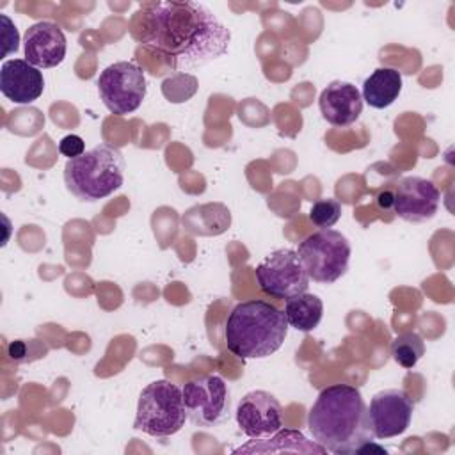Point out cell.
Wrapping results in <instances>:
<instances>
[{
    "label": "cell",
    "instance_id": "cell-17",
    "mask_svg": "<svg viewBox=\"0 0 455 455\" xmlns=\"http://www.w3.org/2000/svg\"><path fill=\"white\" fill-rule=\"evenodd\" d=\"M183 228L192 235L212 236L224 233L231 224L229 210L220 203H208L187 210L181 217Z\"/></svg>",
    "mask_w": 455,
    "mask_h": 455
},
{
    "label": "cell",
    "instance_id": "cell-13",
    "mask_svg": "<svg viewBox=\"0 0 455 455\" xmlns=\"http://www.w3.org/2000/svg\"><path fill=\"white\" fill-rule=\"evenodd\" d=\"M66 36L62 28L53 21H37L25 32V60L37 69H50L59 66L66 57Z\"/></svg>",
    "mask_w": 455,
    "mask_h": 455
},
{
    "label": "cell",
    "instance_id": "cell-3",
    "mask_svg": "<svg viewBox=\"0 0 455 455\" xmlns=\"http://www.w3.org/2000/svg\"><path fill=\"white\" fill-rule=\"evenodd\" d=\"M288 327L284 311L274 304L261 299L243 300L228 315L226 347L240 359H263L283 347Z\"/></svg>",
    "mask_w": 455,
    "mask_h": 455
},
{
    "label": "cell",
    "instance_id": "cell-15",
    "mask_svg": "<svg viewBox=\"0 0 455 455\" xmlns=\"http://www.w3.org/2000/svg\"><path fill=\"white\" fill-rule=\"evenodd\" d=\"M0 91L18 105H28L44 91L43 73L25 59H9L0 68Z\"/></svg>",
    "mask_w": 455,
    "mask_h": 455
},
{
    "label": "cell",
    "instance_id": "cell-2",
    "mask_svg": "<svg viewBox=\"0 0 455 455\" xmlns=\"http://www.w3.org/2000/svg\"><path fill=\"white\" fill-rule=\"evenodd\" d=\"M313 439L331 453L347 455L373 441L368 407L352 384H331L320 391L307 414Z\"/></svg>",
    "mask_w": 455,
    "mask_h": 455
},
{
    "label": "cell",
    "instance_id": "cell-19",
    "mask_svg": "<svg viewBox=\"0 0 455 455\" xmlns=\"http://www.w3.org/2000/svg\"><path fill=\"white\" fill-rule=\"evenodd\" d=\"M425 354V343L416 332H402L391 341V355L395 363L405 370H411Z\"/></svg>",
    "mask_w": 455,
    "mask_h": 455
},
{
    "label": "cell",
    "instance_id": "cell-16",
    "mask_svg": "<svg viewBox=\"0 0 455 455\" xmlns=\"http://www.w3.org/2000/svg\"><path fill=\"white\" fill-rule=\"evenodd\" d=\"M402 73L396 68H377L363 84V101L371 108H387L402 92Z\"/></svg>",
    "mask_w": 455,
    "mask_h": 455
},
{
    "label": "cell",
    "instance_id": "cell-1",
    "mask_svg": "<svg viewBox=\"0 0 455 455\" xmlns=\"http://www.w3.org/2000/svg\"><path fill=\"white\" fill-rule=\"evenodd\" d=\"M133 37L169 59L172 69H196L222 57L231 41L229 28L199 2H149L133 20Z\"/></svg>",
    "mask_w": 455,
    "mask_h": 455
},
{
    "label": "cell",
    "instance_id": "cell-20",
    "mask_svg": "<svg viewBox=\"0 0 455 455\" xmlns=\"http://www.w3.org/2000/svg\"><path fill=\"white\" fill-rule=\"evenodd\" d=\"M339 217H341V204L334 197L318 199L316 203H313L309 210V220L313 222V226L320 229L332 228L339 220Z\"/></svg>",
    "mask_w": 455,
    "mask_h": 455
},
{
    "label": "cell",
    "instance_id": "cell-24",
    "mask_svg": "<svg viewBox=\"0 0 455 455\" xmlns=\"http://www.w3.org/2000/svg\"><path fill=\"white\" fill-rule=\"evenodd\" d=\"M377 204L384 210H389L393 208V192L391 190H386V192H380L377 196Z\"/></svg>",
    "mask_w": 455,
    "mask_h": 455
},
{
    "label": "cell",
    "instance_id": "cell-11",
    "mask_svg": "<svg viewBox=\"0 0 455 455\" xmlns=\"http://www.w3.org/2000/svg\"><path fill=\"white\" fill-rule=\"evenodd\" d=\"M240 430L249 439H267L283 428V409L279 400L263 389L245 393L235 412Z\"/></svg>",
    "mask_w": 455,
    "mask_h": 455
},
{
    "label": "cell",
    "instance_id": "cell-8",
    "mask_svg": "<svg viewBox=\"0 0 455 455\" xmlns=\"http://www.w3.org/2000/svg\"><path fill=\"white\" fill-rule=\"evenodd\" d=\"M259 290L274 299H290L307 291L309 275L293 249H277L256 267Z\"/></svg>",
    "mask_w": 455,
    "mask_h": 455
},
{
    "label": "cell",
    "instance_id": "cell-9",
    "mask_svg": "<svg viewBox=\"0 0 455 455\" xmlns=\"http://www.w3.org/2000/svg\"><path fill=\"white\" fill-rule=\"evenodd\" d=\"M187 418L196 427H217L229 412V391L220 375H201L183 386Z\"/></svg>",
    "mask_w": 455,
    "mask_h": 455
},
{
    "label": "cell",
    "instance_id": "cell-14",
    "mask_svg": "<svg viewBox=\"0 0 455 455\" xmlns=\"http://www.w3.org/2000/svg\"><path fill=\"white\" fill-rule=\"evenodd\" d=\"M318 107L322 117L329 124L336 128H347L354 124L363 114V96L354 84L334 80L320 92Z\"/></svg>",
    "mask_w": 455,
    "mask_h": 455
},
{
    "label": "cell",
    "instance_id": "cell-7",
    "mask_svg": "<svg viewBox=\"0 0 455 455\" xmlns=\"http://www.w3.org/2000/svg\"><path fill=\"white\" fill-rule=\"evenodd\" d=\"M98 92L108 112L126 116L135 112L146 98L144 71L130 60L107 66L98 78Z\"/></svg>",
    "mask_w": 455,
    "mask_h": 455
},
{
    "label": "cell",
    "instance_id": "cell-18",
    "mask_svg": "<svg viewBox=\"0 0 455 455\" xmlns=\"http://www.w3.org/2000/svg\"><path fill=\"white\" fill-rule=\"evenodd\" d=\"M284 316L290 327L302 332H309L318 327L323 316V302L318 295L307 291L293 295L286 299Z\"/></svg>",
    "mask_w": 455,
    "mask_h": 455
},
{
    "label": "cell",
    "instance_id": "cell-4",
    "mask_svg": "<svg viewBox=\"0 0 455 455\" xmlns=\"http://www.w3.org/2000/svg\"><path fill=\"white\" fill-rule=\"evenodd\" d=\"M124 167V156L117 148L98 144L66 162L64 183L76 199L96 203L123 187Z\"/></svg>",
    "mask_w": 455,
    "mask_h": 455
},
{
    "label": "cell",
    "instance_id": "cell-5",
    "mask_svg": "<svg viewBox=\"0 0 455 455\" xmlns=\"http://www.w3.org/2000/svg\"><path fill=\"white\" fill-rule=\"evenodd\" d=\"M185 419L187 411L180 386L160 379L140 391L133 428L151 437H169L183 428Z\"/></svg>",
    "mask_w": 455,
    "mask_h": 455
},
{
    "label": "cell",
    "instance_id": "cell-21",
    "mask_svg": "<svg viewBox=\"0 0 455 455\" xmlns=\"http://www.w3.org/2000/svg\"><path fill=\"white\" fill-rule=\"evenodd\" d=\"M0 23H2V57H7L11 53L18 52L20 46V34L16 25L12 23V20L7 14H0Z\"/></svg>",
    "mask_w": 455,
    "mask_h": 455
},
{
    "label": "cell",
    "instance_id": "cell-10",
    "mask_svg": "<svg viewBox=\"0 0 455 455\" xmlns=\"http://www.w3.org/2000/svg\"><path fill=\"white\" fill-rule=\"evenodd\" d=\"M414 402L403 389H382L371 396L368 421L373 439H389L403 434L412 419Z\"/></svg>",
    "mask_w": 455,
    "mask_h": 455
},
{
    "label": "cell",
    "instance_id": "cell-22",
    "mask_svg": "<svg viewBox=\"0 0 455 455\" xmlns=\"http://www.w3.org/2000/svg\"><path fill=\"white\" fill-rule=\"evenodd\" d=\"M59 151H60V155L68 156V160L69 158H76V156L85 153V142H84V139L80 135L71 133V135H66V137L60 139Z\"/></svg>",
    "mask_w": 455,
    "mask_h": 455
},
{
    "label": "cell",
    "instance_id": "cell-12",
    "mask_svg": "<svg viewBox=\"0 0 455 455\" xmlns=\"http://www.w3.org/2000/svg\"><path fill=\"white\" fill-rule=\"evenodd\" d=\"M439 203V188L421 176H405L393 188V212L407 222L430 220L437 213Z\"/></svg>",
    "mask_w": 455,
    "mask_h": 455
},
{
    "label": "cell",
    "instance_id": "cell-23",
    "mask_svg": "<svg viewBox=\"0 0 455 455\" xmlns=\"http://www.w3.org/2000/svg\"><path fill=\"white\" fill-rule=\"evenodd\" d=\"M27 354V345H25V341L23 339H16V341H12L11 345H9V355H11V359H16V361H23L25 355Z\"/></svg>",
    "mask_w": 455,
    "mask_h": 455
},
{
    "label": "cell",
    "instance_id": "cell-6",
    "mask_svg": "<svg viewBox=\"0 0 455 455\" xmlns=\"http://www.w3.org/2000/svg\"><path fill=\"white\" fill-rule=\"evenodd\" d=\"M350 242L336 229H318L307 235L297 249V254L315 283L332 284L348 270Z\"/></svg>",
    "mask_w": 455,
    "mask_h": 455
}]
</instances>
